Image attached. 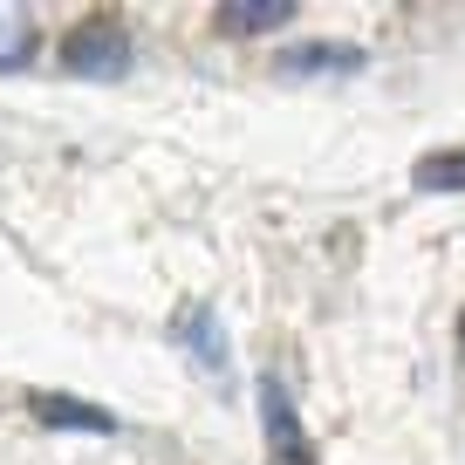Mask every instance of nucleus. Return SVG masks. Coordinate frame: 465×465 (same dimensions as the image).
Returning <instances> with one entry per match:
<instances>
[{
	"label": "nucleus",
	"instance_id": "f257e3e1",
	"mask_svg": "<svg viewBox=\"0 0 465 465\" xmlns=\"http://www.w3.org/2000/svg\"><path fill=\"white\" fill-rule=\"evenodd\" d=\"M131 62H137V42L116 15H89L62 35V69L83 75V83H124Z\"/></svg>",
	"mask_w": 465,
	"mask_h": 465
},
{
	"label": "nucleus",
	"instance_id": "f03ea898",
	"mask_svg": "<svg viewBox=\"0 0 465 465\" xmlns=\"http://www.w3.org/2000/svg\"><path fill=\"white\" fill-rule=\"evenodd\" d=\"M261 431H267V459H274V465H315L308 424H302V411H294L288 383H281L274 370L261 377Z\"/></svg>",
	"mask_w": 465,
	"mask_h": 465
},
{
	"label": "nucleus",
	"instance_id": "7ed1b4c3",
	"mask_svg": "<svg viewBox=\"0 0 465 465\" xmlns=\"http://www.w3.org/2000/svg\"><path fill=\"white\" fill-rule=\"evenodd\" d=\"M172 342L185 349V356H192L213 383H226V370H232V356H226V322H219L205 302H185V308L172 315Z\"/></svg>",
	"mask_w": 465,
	"mask_h": 465
},
{
	"label": "nucleus",
	"instance_id": "20e7f679",
	"mask_svg": "<svg viewBox=\"0 0 465 465\" xmlns=\"http://www.w3.org/2000/svg\"><path fill=\"white\" fill-rule=\"evenodd\" d=\"M28 418L42 424V431H83V438H110L116 431V418L103 404H89V397H62V391H35Z\"/></svg>",
	"mask_w": 465,
	"mask_h": 465
},
{
	"label": "nucleus",
	"instance_id": "39448f33",
	"mask_svg": "<svg viewBox=\"0 0 465 465\" xmlns=\"http://www.w3.org/2000/svg\"><path fill=\"white\" fill-rule=\"evenodd\" d=\"M363 62H370V55H363L356 42H302V48H281L274 69L302 83V75H356Z\"/></svg>",
	"mask_w": 465,
	"mask_h": 465
},
{
	"label": "nucleus",
	"instance_id": "423d86ee",
	"mask_svg": "<svg viewBox=\"0 0 465 465\" xmlns=\"http://www.w3.org/2000/svg\"><path fill=\"white\" fill-rule=\"evenodd\" d=\"M288 21H294V0H226L213 15V28L219 35H274Z\"/></svg>",
	"mask_w": 465,
	"mask_h": 465
},
{
	"label": "nucleus",
	"instance_id": "0eeeda50",
	"mask_svg": "<svg viewBox=\"0 0 465 465\" xmlns=\"http://www.w3.org/2000/svg\"><path fill=\"white\" fill-rule=\"evenodd\" d=\"M411 185L418 192H465V151H424L411 164Z\"/></svg>",
	"mask_w": 465,
	"mask_h": 465
},
{
	"label": "nucleus",
	"instance_id": "6e6552de",
	"mask_svg": "<svg viewBox=\"0 0 465 465\" xmlns=\"http://www.w3.org/2000/svg\"><path fill=\"white\" fill-rule=\"evenodd\" d=\"M35 62V21L21 7H0V75Z\"/></svg>",
	"mask_w": 465,
	"mask_h": 465
},
{
	"label": "nucleus",
	"instance_id": "1a4fd4ad",
	"mask_svg": "<svg viewBox=\"0 0 465 465\" xmlns=\"http://www.w3.org/2000/svg\"><path fill=\"white\" fill-rule=\"evenodd\" d=\"M459 363H465V315H459Z\"/></svg>",
	"mask_w": 465,
	"mask_h": 465
}]
</instances>
